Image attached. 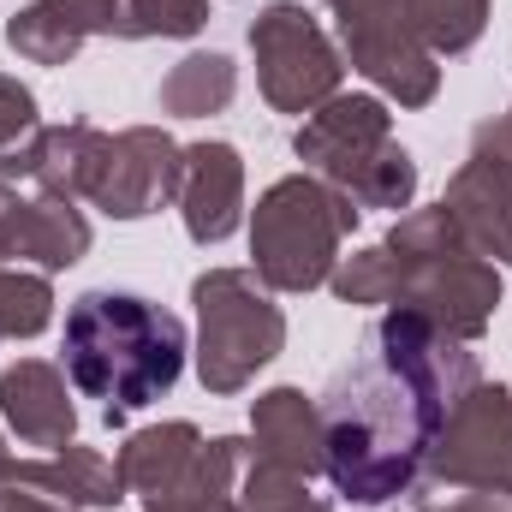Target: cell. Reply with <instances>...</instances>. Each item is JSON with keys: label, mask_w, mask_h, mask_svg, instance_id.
I'll list each match as a JSON object with an SVG mask.
<instances>
[{"label": "cell", "mask_w": 512, "mask_h": 512, "mask_svg": "<svg viewBox=\"0 0 512 512\" xmlns=\"http://www.w3.org/2000/svg\"><path fill=\"white\" fill-rule=\"evenodd\" d=\"M483 382L471 340H453L417 310H387L364 328L352 364L316 399L322 411V477L352 507L399 501L459 399Z\"/></svg>", "instance_id": "1"}, {"label": "cell", "mask_w": 512, "mask_h": 512, "mask_svg": "<svg viewBox=\"0 0 512 512\" xmlns=\"http://www.w3.org/2000/svg\"><path fill=\"white\" fill-rule=\"evenodd\" d=\"M328 286L346 304L417 310L435 328H447L453 340H477L495 322V310H501L495 262L471 251V239L459 233V221L441 203L399 215L382 245H370L358 256H340Z\"/></svg>", "instance_id": "2"}, {"label": "cell", "mask_w": 512, "mask_h": 512, "mask_svg": "<svg viewBox=\"0 0 512 512\" xmlns=\"http://www.w3.org/2000/svg\"><path fill=\"white\" fill-rule=\"evenodd\" d=\"M185 322L161 310L155 298L96 286L66 310V382L84 399H102L108 429H120L131 411L155 405L185 376Z\"/></svg>", "instance_id": "3"}, {"label": "cell", "mask_w": 512, "mask_h": 512, "mask_svg": "<svg viewBox=\"0 0 512 512\" xmlns=\"http://www.w3.org/2000/svg\"><path fill=\"white\" fill-rule=\"evenodd\" d=\"M24 179L72 203H96L114 221H143L179 191V143L161 126H131L114 137L90 120L42 126Z\"/></svg>", "instance_id": "4"}, {"label": "cell", "mask_w": 512, "mask_h": 512, "mask_svg": "<svg viewBox=\"0 0 512 512\" xmlns=\"http://www.w3.org/2000/svg\"><path fill=\"white\" fill-rule=\"evenodd\" d=\"M298 161L346 191L358 209H411L417 197V161L393 137V114L376 96H334L292 131Z\"/></svg>", "instance_id": "5"}, {"label": "cell", "mask_w": 512, "mask_h": 512, "mask_svg": "<svg viewBox=\"0 0 512 512\" xmlns=\"http://www.w3.org/2000/svg\"><path fill=\"white\" fill-rule=\"evenodd\" d=\"M358 203L316 173H286L256 197L251 274L268 292H316L340 268V245L358 227Z\"/></svg>", "instance_id": "6"}, {"label": "cell", "mask_w": 512, "mask_h": 512, "mask_svg": "<svg viewBox=\"0 0 512 512\" xmlns=\"http://www.w3.org/2000/svg\"><path fill=\"white\" fill-rule=\"evenodd\" d=\"M197 304V382L215 399L245 393L286 346V316L251 268H203L191 280Z\"/></svg>", "instance_id": "7"}, {"label": "cell", "mask_w": 512, "mask_h": 512, "mask_svg": "<svg viewBox=\"0 0 512 512\" xmlns=\"http://www.w3.org/2000/svg\"><path fill=\"white\" fill-rule=\"evenodd\" d=\"M251 54H256V84L262 102L274 114H316L322 102L340 96L346 60L328 42V30L316 24V12H304L298 0H268L251 18Z\"/></svg>", "instance_id": "8"}, {"label": "cell", "mask_w": 512, "mask_h": 512, "mask_svg": "<svg viewBox=\"0 0 512 512\" xmlns=\"http://www.w3.org/2000/svg\"><path fill=\"white\" fill-rule=\"evenodd\" d=\"M334 24H340V42H346V60L382 90L399 108H429L435 90H441V66L435 54L417 42L411 18L399 0H328Z\"/></svg>", "instance_id": "9"}, {"label": "cell", "mask_w": 512, "mask_h": 512, "mask_svg": "<svg viewBox=\"0 0 512 512\" xmlns=\"http://www.w3.org/2000/svg\"><path fill=\"white\" fill-rule=\"evenodd\" d=\"M429 477H447V483H471V489H495L512 495V393L507 387L477 382L459 411L447 417L429 465Z\"/></svg>", "instance_id": "10"}, {"label": "cell", "mask_w": 512, "mask_h": 512, "mask_svg": "<svg viewBox=\"0 0 512 512\" xmlns=\"http://www.w3.org/2000/svg\"><path fill=\"white\" fill-rule=\"evenodd\" d=\"M90 256V221L72 197L0 173V262H36L42 274Z\"/></svg>", "instance_id": "11"}, {"label": "cell", "mask_w": 512, "mask_h": 512, "mask_svg": "<svg viewBox=\"0 0 512 512\" xmlns=\"http://www.w3.org/2000/svg\"><path fill=\"white\" fill-rule=\"evenodd\" d=\"M179 221L197 245H221L239 233L245 221V161L233 143L221 137H203V143H185L179 149Z\"/></svg>", "instance_id": "12"}, {"label": "cell", "mask_w": 512, "mask_h": 512, "mask_svg": "<svg viewBox=\"0 0 512 512\" xmlns=\"http://www.w3.org/2000/svg\"><path fill=\"white\" fill-rule=\"evenodd\" d=\"M90 36H126V0H30L6 18V48L30 66H66Z\"/></svg>", "instance_id": "13"}, {"label": "cell", "mask_w": 512, "mask_h": 512, "mask_svg": "<svg viewBox=\"0 0 512 512\" xmlns=\"http://www.w3.org/2000/svg\"><path fill=\"white\" fill-rule=\"evenodd\" d=\"M0 417L24 447H72L78 435V411L66 399V376L48 358H18L12 370H0Z\"/></svg>", "instance_id": "14"}, {"label": "cell", "mask_w": 512, "mask_h": 512, "mask_svg": "<svg viewBox=\"0 0 512 512\" xmlns=\"http://www.w3.org/2000/svg\"><path fill=\"white\" fill-rule=\"evenodd\" d=\"M441 209L459 221V233L471 239L477 256H495V262H512V167L489 161V155H465L459 173L447 179V197Z\"/></svg>", "instance_id": "15"}, {"label": "cell", "mask_w": 512, "mask_h": 512, "mask_svg": "<svg viewBox=\"0 0 512 512\" xmlns=\"http://www.w3.org/2000/svg\"><path fill=\"white\" fill-rule=\"evenodd\" d=\"M6 483H18V489H30V495H42V501H54V507H120L126 501V477H120V465L108 459V453H96V447H60L54 459H12V471H6Z\"/></svg>", "instance_id": "16"}, {"label": "cell", "mask_w": 512, "mask_h": 512, "mask_svg": "<svg viewBox=\"0 0 512 512\" xmlns=\"http://www.w3.org/2000/svg\"><path fill=\"white\" fill-rule=\"evenodd\" d=\"M251 441L256 453L292 477H322V411L316 399H304L298 387H268L251 405Z\"/></svg>", "instance_id": "17"}, {"label": "cell", "mask_w": 512, "mask_h": 512, "mask_svg": "<svg viewBox=\"0 0 512 512\" xmlns=\"http://www.w3.org/2000/svg\"><path fill=\"white\" fill-rule=\"evenodd\" d=\"M233 96H239V66H233L227 54H215V48H209V54H185V60L161 78V90H155L161 114H173V120L227 114Z\"/></svg>", "instance_id": "18"}, {"label": "cell", "mask_w": 512, "mask_h": 512, "mask_svg": "<svg viewBox=\"0 0 512 512\" xmlns=\"http://www.w3.org/2000/svg\"><path fill=\"white\" fill-rule=\"evenodd\" d=\"M429 54H465L489 30V0H399Z\"/></svg>", "instance_id": "19"}, {"label": "cell", "mask_w": 512, "mask_h": 512, "mask_svg": "<svg viewBox=\"0 0 512 512\" xmlns=\"http://www.w3.org/2000/svg\"><path fill=\"white\" fill-rule=\"evenodd\" d=\"M227 512H334V507L316 501L304 477H292V471H280V465H268L256 453L245 465V477H239V495H233Z\"/></svg>", "instance_id": "20"}, {"label": "cell", "mask_w": 512, "mask_h": 512, "mask_svg": "<svg viewBox=\"0 0 512 512\" xmlns=\"http://www.w3.org/2000/svg\"><path fill=\"white\" fill-rule=\"evenodd\" d=\"M54 322V286L48 274H24L0 262V340H30Z\"/></svg>", "instance_id": "21"}, {"label": "cell", "mask_w": 512, "mask_h": 512, "mask_svg": "<svg viewBox=\"0 0 512 512\" xmlns=\"http://www.w3.org/2000/svg\"><path fill=\"white\" fill-rule=\"evenodd\" d=\"M42 137V114H36V96L0 72V173L6 179H24L30 167V149Z\"/></svg>", "instance_id": "22"}, {"label": "cell", "mask_w": 512, "mask_h": 512, "mask_svg": "<svg viewBox=\"0 0 512 512\" xmlns=\"http://www.w3.org/2000/svg\"><path fill=\"white\" fill-rule=\"evenodd\" d=\"M209 24V0H126V36H197Z\"/></svg>", "instance_id": "23"}, {"label": "cell", "mask_w": 512, "mask_h": 512, "mask_svg": "<svg viewBox=\"0 0 512 512\" xmlns=\"http://www.w3.org/2000/svg\"><path fill=\"white\" fill-rule=\"evenodd\" d=\"M405 495H411V512H512V495L447 483V477H417Z\"/></svg>", "instance_id": "24"}, {"label": "cell", "mask_w": 512, "mask_h": 512, "mask_svg": "<svg viewBox=\"0 0 512 512\" xmlns=\"http://www.w3.org/2000/svg\"><path fill=\"white\" fill-rule=\"evenodd\" d=\"M471 149H477V155H489V161H501V167H512V108L471 131Z\"/></svg>", "instance_id": "25"}, {"label": "cell", "mask_w": 512, "mask_h": 512, "mask_svg": "<svg viewBox=\"0 0 512 512\" xmlns=\"http://www.w3.org/2000/svg\"><path fill=\"white\" fill-rule=\"evenodd\" d=\"M0 512H72V507H54V501L30 495V489H18V483H6V495H0Z\"/></svg>", "instance_id": "26"}, {"label": "cell", "mask_w": 512, "mask_h": 512, "mask_svg": "<svg viewBox=\"0 0 512 512\" xmlns=\"http://www.w3.org/2000/svg\"><path fill=\"white\" fill-rule=\"evenodd\" d=\"M6 471H12V453H6V441H0V495H6Z\"/></svg>", "instance_id": "27"}]
</instances>
